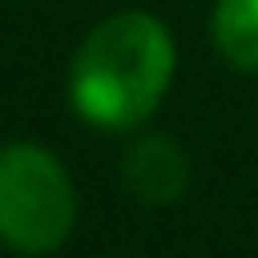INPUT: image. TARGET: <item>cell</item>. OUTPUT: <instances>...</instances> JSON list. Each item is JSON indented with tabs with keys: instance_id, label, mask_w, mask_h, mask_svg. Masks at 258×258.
<instances>
[{
	"instance_id": "obj_1",
	"label": "cell",
	"mask_w": 258,
	"mask_h": 258,
	"mask_svg": "<svg viewBox=\"0 0 258 258\" xmlns=\"http://www.w3.org/2000/svg\"><path fill=\"white\" fill-rule=\"evenodd\" d=\"M172 73V32L145 9H122L82 36L68 63V100L82 122L100 132H132L163 104Z\"/></svg>"
},
{
	"instance_id": "obj_2",
	"label": "cell",
	"mask_w": 258,
	"mask_h": 258,
	"mask_svg": "<svg viewBox=\"0 0 258 258\" xmlns=\"http://www.w3.org/2000/svg\"><path fill=\"white\" fill-rule=\"evenodd\" d=\"M77 227L68 168L36 141L0 145V245L14 254H54Z\"/></svg>"
},
{
	"instance_id": "obj_3",
	"label": "cell",
	"mask_w": 258,
	"mask_h": 258,
	"mask_svg": "<svg viewBox=\"0 0 258 258\" xmlns=\"http://www.w3.org/2000/svg\"><path fill=\"white\" fill-rule=\"evenodd\" d=\"M186 181H190L186 150L177 141H168V136H141L122 154V186L141 204H154V209L177 204L186 195Z\"/></svg>"
},
{
	"instance_id": "obj_4",
	"label": "cell",
	"mask_w": 258,
	"mask_h": 258,
	"mask_svg": "<svg viewBox=\"0 0 258 258\" xmlns=\"http://www.w3.org/2000/svg\"><path fill=\"white\" fill-rule=\"evenodd\" d=\"M213 45L231 68L258 77V0H218L213 5Z\"/></svg>"
}]
</instances>
